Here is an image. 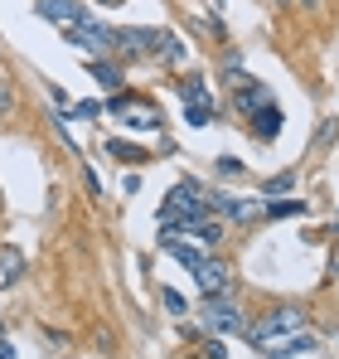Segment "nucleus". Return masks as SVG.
Instances as JSON below:
<instances>
[{
	"label": "nucleus",
	"instance_id": "15",
	"mask_svg": "<svg viewBox=\"0 0 339 359\" xmlns=\"http://www.w3.org/2000/svg\"><path fill=\"white\" fill-rule=\"evenodd\" d=\"M107 156L126 161V165H141V161H146V151H141V146H131V141H112V146H107Z\"/></svg>",
	"mask_w": 339,
	"mask_h": 359
},
{
	"label": "nucleus",
	"instance_id": "14",
	"mask_svg": "<svg viewBox=\"0 0 339 359\" xmlns=\"http://www.w3.org/2000/svg\"><path fill=\"white\" fill-rule=\"evenodd\" d=\"M88 68H92V78H97L102 88H112V93H116V88H121V73H116V68H112V63H107V59H92V63H88Z\"/></svg>",
	"mask_w": 339,
	"mask_h": 359
},
{
	"label": "nucleus",
	"instance_id": "22",
	"mask_svg": "<svg viewBox=\"0 0 339 359\" xmlns=\"http://www.w3.org/2000/svg\"><path fill=\"white\" fill-rule=\"evenodd\" d=\"M97 112H102V102H78L73 107V117H97Z\"/></svg>",
	"mask_w": 339,
	"mask_h": 359
},
{
	"label": "nucleus",
	"instance_id": "5",
	"mask_svg": "<svg viewBox=\"0 0 339 359\" xmlns=\"http://www.w3.org/2000/svg\"><path fill=\"white\" fill-rule=\"evenodd\" d=\"M267 359H300V355H315L320 350V335H310V325L305 330H291V335H277V340H267V345H257Z\"/></svg>",
	"mask_w": 339,
	"mask_h": 359
},
{
	"label": "nucleus",
	"instance_id": "21",
	"mask_svg": "<svg viewBox=\"0 0 339 359\" xmlns=\"http://www.w3.org/2000/svg\"><path fill=\"white\" fill-rule=\"evenodd\" d=\"M160 301H165V311H174V316H184V297H179V292H160Z\"/></svg>",
	"mask_w": 339,
	"mask_h": 359
},
{
	"label": "nucleus",
	"instance_id": "1",
	"mask_svg": "<svg viewBox=\"0 0 339 359\" xmlns=\"http://www.w3.org/2000/svg\"><path fill=\"white\" fill-rule=\"evenodd\" d=\"M116 54L131 59H184V44L170 29H116Z\"/></svg>",
	"mask_w": 339,
	"mask_h": 359
},
{
	"label": "nucleus",
	"instance_id": "11",
	"mask_svg": "<svg viewBox=\"0 0 339 359\" xmlns=\"http://www.w3.org/2000/svg\"><path fill=\"white\" fill-rule=\"evenodd\" d=\"M189 277H194V282H199V292H204V297H223L228 287H233V272H228L223 262H214V257H209V262H204V267H194V272H189Z\"/></svg>",
	"mask_w": 339,
	"mask_h": 359
},
{
	"label": "nucleus",
	"instance_id": "6",
	"mask_svg": "<svg viewBox=\"0 0 339 359\" xmlns=\"http://www.w3.org/2000/svg\"><path fill=\"white\" fill-rule=\"evenodd\" d=\"M267 102H272V93L262 83H252L247 73H233V107H237V117H257Z\"/></svg>",
	"mask_w": 339,
	"mask_h": 359
},
{
	"label": "nucleus",
	"instance_id": "16",
	"mask_svg": "<svg viewBox=\"0 0 339 359\" xmlns=\"http://www.w3.org/2000/svg\"><path fill=\"white\" fill-rule=\"evenodd\" d=\"M184 121H189V126H209V121H214V102H209V97H204V102H189V107H184Z\"/></svg>",
	"mask_w": 339,
	"mask_h": 359
},
{
	"label": "nucleus",
	"instance_id": "8",
	"mask_svg": "<svg viewBox=\"0 0 339 359\" xmlns=\"http://www.w3.org/2000/svg\"><path fill=\"white\" fill-rule=\"evenodd\" d=\"M34 15H44V20H54V25H83V20H92V10L83 5V0H34Z\"/></svg>",
	"mask_w": 339,
	"mask_h": 359
},
{
	"label": "nucleus",
	"instance_id": "23",
	"mask_svg": "<svg viewBox=\"0 0 339 359\" xmlns=\"http://www.w3.org/2000/svg\"><path fill=\"white\" fill-rule=\"evenodd\" d=\"M219 175H242V165H237L233 156H223V161H219Z\"/></svg>",
	"mask_w": 339,
	"mask_h": 359
},
{
	"label": "nucleus",
	"instance_id": "25",
	"mask_svg": "<svg viewBox=\"0 0 339 359\" xmlns=\"http://www.w3.org/2000/svg\"><path fill=\"white\" fill-rule=\"evenodd\" d=\"M330 277H339V257H330Z\"/></svg>",
	"mask_w": 339,
	"mask_h": 359
},
{
	"label": "nucleus",
	"instance_id": "9",
	"mask_svg": "<svg viewBox=\"0 0 339 359\" xmlns=\"http://www.w3.org/2000/svg\"><path fill=\"white\" fill-rule=\"evenodd\" d=\"M209 209H219L223 219H237V224H252V219L267 214V204H257V199H237V194H209Z\"/></svg>",
	"mask_w": 339,
	"mask_h": 359
},
{
	"label": "nucleus",
	"instance_id": "19",
	"mask_svg": "<svg viewBox=\"0 0 339 359\" xmlns=\"http://www.w3.org/2000/svg\"><path fill=\"white\" fill-rule=\"evenodd\" d=\"M300 209H305V204H296V199H282V204L272 199V204H267V214H272V219H286V214H300Z\"/></svg>",
	"mask_w": 339,
	"mask_h": 359
},
{
	"label": "nucleus",
	"instance_id": "10",
	"mask_svg": "<svg viewBox=\"0 0 339 359\" xmlns=\"http://www.w3.org/2000/svg\"><path fill=\"white\" fill-rule=\"evenodd\" d=\"M112 112L126 126H136V131H160V112L155 107H146V102H131V97H112Z\"/></svg>",
	"mask_w": 339,
	"mask_h": 359
},
{
	"label": "nucleus",
	"instance_id": "18",
	"mask_svg": "<svg viewBox=\"0 0 339 359\" xmlns=\"http://www.w3.org/2000/svg\"><path fill=\"white\" fill-rule=\"evenodd\" d=\"M179 93H184V102H204V97H209V88H204V83H194V78H184V83H179Z\"/></svg>",
	"mask_w": 339,
	"mask_h": 359
},
{
	"label": "nucleus",
	"instance_id": "3",
	"mask_svg": "<svg viewBox=\"0 0 339 359\" xmlns=\"http://www.w3.org/2000/svg\"><path fill=\"white\" fill-rule=\"evenodd\" d=\"M63 39H68L73 49H83L88 59H107V54H116V29H107V25H97V20L68 25V29H63Z\"/></svg>",
	"mask_w": 339,
	"mask_h": 359
},
{
	"label": "nucleus",
	"instance_id": "20",
	"mask_svg": "<svg viewBox=\"0 0 339 359\" xmlns=\"http://www.w3.org/2000/svg\"><path fill=\"white\" fill-rule=\"evenodd\" d=\"M0 267H5V277H15L20 272V252L15 248H0Z\"/></svg>",
	"mask_w": 339,
	"mask_h": 359
},
{
	"label": "nucleus",
	"instance_id": "24",
	"mask_svg": "<svg viewBox=\"0 0 339 359\" xmlns=\"http://www.w3.org/2000/svg\"><path fill=\"white\" fill-rule=\"evenodd\" d=\"M0 359H15V345L10 340H0Z\"/></svg>",
	"mask_w": 339,
	"mask_h": 359
},
{
	"label": "nucleus",
	"instance_id": "17",
	"mask_svg": "<svg viewBox=\"0 0 339 359\" xmlns=\"http://www.w3.org/2000/svg\"><path fill=\"white\" fill-rule=\"evenodd\" d=\"M291 189H296V170H282V175L267 180V189H262V194H272V199H277V194H291Z\"/></svg>",
	"mask_w": 339,
	"mask_h": 359
},
{
	"label": "nucleus",
	"instance_id": "2",
	"mask_svg": "<svg viewBox=\"0 0 339 359\" xmlns=\"http://www.w3.org/2000/svg\"><path fill=\"white\" fill-rule=\"evenodd\" d=\"M194 219H209V194L199 189V184H174L165 194V204H160V229H174V224H194Z\"/></svg>",
	"mask_w": 339,
	"mask_h": 359
},
{
	"label": "nucleus",
	"instance_id": "4",
	"mask_svg": "<svg viewBox=\"0 0 339 359\" xmlns=\"http://www.w3.org/2000/svg\"><path fill=\"white\" fill-rule=\"evenodd\" d=\"M291 330H305V311H300V306H277V311H267L257 325H247V340H252V345H267V340L291 335Z\"/></svg>",
	"mask_w": 339,
	"mask_h": 359
},
{
	"label": "nucleus",
	"instance_id": "13",
	"mask_svg": "<svg viewBox=\"0 0 339 359\" xmlns=\"http://www.w3.org/2000/svg\"><path fill=\"white\" fill-rule=\"evenodd\" d=\"M277 131H282V107H277V102H267V107L252 117V136H257V141H272Z\"/></svg>",
	"mask_w": 339,
	"mask_h": 359
},
{
	"label": "nucleus",
	"instance_id": "12",
	"mask_svg": "<svg viewBox=\"0 0 339 359\" xmlns=\"http://www.w3.org/2000/svg\"><path fill=\"white\" fill-rule=\"evenodd\" d=\"M165 252L179 262V267H189V272L209 262V252H204V248H194V243H184V238H165Z\"/></svg>",
	"mask_w": 339,
	"mask_h": 359
},
{
	"label": "nucleus",
	"instance_id": "7",
	"mask_svg": "<svg viewBox=\"0 0 339 359\" xmlns=\"http://www.w3.org/2000/svg\"><path fill=\"white\" fill-rule=\"evenodd\" d=\"M199 316H204V325H209V330H223V335L247 330V325H242V311L228 301V292H223V297H209V306H204Z\"/></svg>",
	"mask_w": 339,
	"mask_h": 359
}]
</instances>
